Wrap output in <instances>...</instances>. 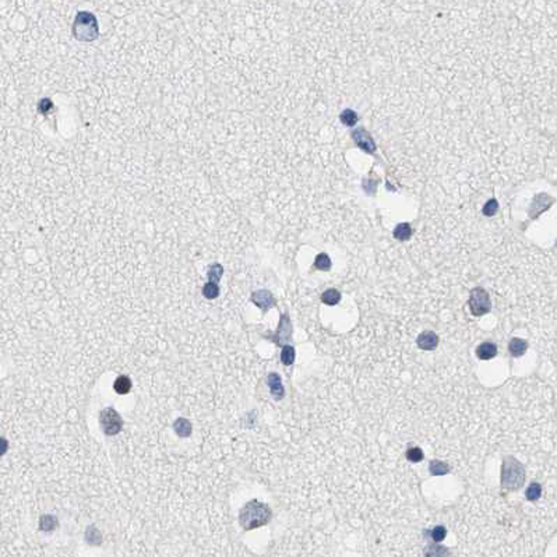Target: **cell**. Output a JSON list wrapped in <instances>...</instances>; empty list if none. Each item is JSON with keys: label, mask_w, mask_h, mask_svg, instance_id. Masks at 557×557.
<instances>
[{"label": "cell", "mask_w": 557, "mask_h": 557, "mask_svg": "<svg viewBox=\"0 0 557 557\" xmlns=\"http://www.w3.org/2000/svg\"><path fill=\"white\" fill-rule=\"evenodd\" d=\"M73 35L80 42H94L99 36L96 17L90 11L77 13L73 22Z\"/></svg>", "instance_id": "cell-2"}, {"label": "cell", "mask_w": 557, "mask_h": 557, "mask_svg": "<svg viewBox=\"0 0 557 557\" xmlns=\"http://www.w3.org/2000/svg\"><path fill=\"white\" fill-rule=\"evenodd\" d=\"M99 425L106 436H116L122 430L123 420L113 408H105L99 413Z\"/></svg>", "instance_id": "cell-4"}, {"label": "cell", "mask_w": 557, "mask_h": 557, "mask_svg": "<svg viewBox=\"0 0 557 557\" xmlns=\"http://www.w3.org/2000/svg\"><path fill=\"white\" fill-rule=\"evenodd\" d=\"M295 348L292 345H283L281 351V362L285 366H290L295 362Z\"/></svg>", "instance_id": "cell-21"}, {"label": "cell", "mask_w": 557, "mask_h": 557, "mask_svg": "<svg viewBox=\"0 0 557 557\" xmlns=\"http://www.w3.org/2000/svg\"><path fill=\"white\" fill-rule=\"evenodd\" d=\"M499 210V204H497V201H496L495 199L489 200L488 203L485 204V207H483V214L486 215V217H492V215H495L496 211Z\"/></svg>", "instance_id": "cell-29"}, {"label": "cell", "mask_w": 557, "mask_h": 557, "mask_svg": "<svg viewBox=\"0 0 557 557\" xmlns=\"http://www.w3.org/2000/svg\"><path fill=\"white\" fill-rule=\"evenodd\" d=\"M497 355V345L493 342H482L476 348V356L482 360H490Z\"/></svg>", "instance_id": "cell-11"}, {"label": "cell", "mask_w": 557, "mask_h": 557, "mask_svg": "<svg viewBox=\"0 0 557 557\" xmlns=\"http://www.w3.org/2000/svg\"><path fill=\"white\" fill-rule=\"evenodd\" d=\"M84 537H85V542L91 545V546H99V545L102 544V535H101V532H99V530L96 528L95 525L87 527Z\"/></svg>", "instance_id": "cell-14"}, {"label": "cell", "mask_w": 557, "mask_h": 557, "mask_svg": "<svg viewBox=\"0 0 557 557\" xmlns=\"http://www.w3.org/2000/svg\"><path fill=\"white\" fill-rule=\"evenodd\" d=\"M222 274H224V267L218 263H215L213 266H210V269H208V281L218 283L221 281Z\"/></svg>", "instance_id": "cell-25"}, {"label": "cell", "mask_w": 557, "mask_h": 557, "mask_svg": "<svg viewBox=\"0 0 557 557\" xmlns=\"http://www.w3.org/2000/svg\"><path fill=\"white\" fill-rule=\"evenodd\" d=\"M429 471H430V474L433 475V476H441V475H447L450 472V467L444 461L432 460L430 464H429Z\"/></svg>", "instance_id": "cell-17"}, {"label": "cell", "mask_w": 557, "mask_h": 557, "mask_svg": "<svg viewBox=\"0 0 557 557\" xmlns=\"http://www.w3.org/2000/svg\"><path fill=\"white\" fill-rule=\"evenodd\" d=\"M492 309V302L489 293L483 288H474L469 295V310L474 316L479 317L489 313Z\"/></svg>", "instance_id": "cell-5"}, {"label": "cell", "mask_w": 557, "mask_h": 557, "mask_svg": "<svg viewBox=\"0 0 557 557\" xmlns=\"http://www.w3.org/2000/svg\"><path fill=\"white\" fill-rule=\"evenodd\" d=\"M446 535H447V530L443 525H437V527H434L433 530L430 531V537L433 539L434 544H440L441 541L446 538Z\"/></svg>", "instance_id": "cell-28"}, {"label": "cell", "mask_w": 557, "mask_h": 557, "mask_svg": "<svg viewBox=\"0 0 557 557\" xmlns=\"http://www.w3.org/2000/svg\"><path fill=\"white\" fill-rule=\"evenodd\" d=\"M52 106H53V103H52V101L49 98H42L39 103H38V110L41 112L42 115H48L49 110L52 109Z\"/></svg>", "instance_id": "cell-30"}, {"label": "cell", "mask_w": 557, "mask_h": 557, "mask_svg": "<svg viewBox=\"0 0 557 557\" xmlns=\"http://www.w3.org/2000/svg\"><path fill=\"white\" fill-rule=\"evenodd\" d=\"M57 518L52 514H45L39 518V530L43 532H52L57 528Z\"/></svg>", "instance_id": "cell-16"}, {"label": "cell", "mask_w": 557, "mask_h": 557, "mask_svg": "<svg viewBox=\"0 0 557 557\" xmlns=\"http://www.w3.org/2000/svg\"><path fill=\"white\" fill-rule=\"evenodd\" d=\"M1 446H3V448H1V454H4V453H6V448H7L6 439H1Z\"/></svg>", "instance_id": "cell-31"}, {"label": "cell", "mask_w": 557, "mask_h": 557, "mask_svg": "<svg viewBox=\"0 0 557 557\" xmlns=\"http://www.w3.org/2000/svg\"><path fill=\"white\" fill-rule=\"evenodd\" d=\"M352 138H353V141L356 143L359 148L367 152V154H374L377 150L374 140L365 129H358V130L352 131Z\"/></svg>", "instance_id": "cell-8"}, {"label": "cell", "mask_w": 557, "mask_h": 557, "mask_svg": "<svg viewBox=\"0 0 557 557\" xmlns=\"http://www.w3.org/2000/svg\"><path fill=\"white\" fill-rule=\"evenodd\" d=\"M173 430H175V433L178 434L179 437L186 439V437H189L192 434V423L186 419V418H178V419L175 420V423H173Z\"/></svg>", "instance_id": "cell-13"}, {"label": "cell", "mask_w": 557, "mask_h": 557, "mask_svg": "<svg viewBox=\"0 0 557 557\" xmlns=\"http://www.w3.org/2000/svg\"><path fill=\"white\" fill-rule=\"evenodd\" d=\"M339 119H341V122H342L345 126L352 127V126H355L356 122H358V113L352 109H345L344 112L339 115Z\"/></svg>", "instance_id": "cell-24"}, {"label": "cell", "mask_w": 557, "mask_h": 557, "mask_svg": "<svg viewBox=\"0 0 557 557\" xmlns=\"http://www.w3.org/2000/svg\"><path fill=\"white\" fill-rule=\"evenodd\" d=\"M290 335H292V323H290L288 313H283L279 317V324H278V328H277L276 332L266 338L271 339L278 346H283L290 339Z\"/></svg>", "instance_id": "cell-6"}, {"label": "cell", "mask_w": 557, "mask_h": 557, "mask_svg": "<svg viewBox=\"0 0 557 557\" xmlns=\"http://www.w3.org/2000/svg\"><path fill=\"white\" fill-rule=\"evenodd\" d=\"M411 235H412V229H411V225L408 224V222H404V224H399V225H397V228L394 229V238L397 239V241H408L409 238H411Z\"/></svg>", "instance_id": "cell-18"}, {"label": "cell", "mask_w": 557, "mask_h": 557, "mask_svg": "<svg viewBox=\"0 0 557 557\" xmlns=\"http://www.w3.org/2000/svg\"><path fill=\"white\" fill-rule=\"evenodd\" d=\"M203 295L206 299H217L220 296V285L218 283H214V282H207L206 285L203 286Z\"/></svg>", "instance_id": "cell-23"}, {"label": "cell", "mask_w": 557, "mask_h": 557, "mask_svg": "<svg viewBox=\"0 0 557 557\" xmlns=\"http://www.w3.org/2000/svg\"><path fill=\"white\" fill-rule=\"evenodd\" d=\"M339 300H341V293H339V290L334 288L327 289L321 295V302L328 304V306H334V304L339 303Z\"/></svg>", "instance_id": "cell-20"}, {"label": "cell", "mask_w": 557, "mask_h": 557, "mask_svg": "<svg viewBox=\"0 0 557 557\" xmlns=\"http://www.w3.org/2000/svg\"><path fill=\"white\" fill-rule=\"evenodd\" d=\"M113 390L120 394V395H126L129 394L131 390V380L129 376H119L113 383Z\"/></svg>", "instance_id": "cell-15"}, {"label": "cell", "mask_w": 557, "mask_h": 557, "mask_svg": "<svg viewBox=\"0 0 557 557\" xmlns=\"http://www.w3.org/2000/svg\"><path fill=\"white\" fill-rule=\"evenodd\" d=\"M405 457L408 461L420 462L423 460V451L419 447H411L406 450Z\"/></svg>", "instance_id": "cell-27"}, {"label": "cell", "mask_w": 557, "mask_h": 557, "mask_svg": "<svg viewBox=\"0 0 557 557\" xmlns=\"http://www.w3.org/2000/svg\"><path fill=\"white\" fill-rule=\"evenodd\" d=\"M250 300H252V303H255L256 306L262 310L263 313H266V311H269L270 309L276 307L277 304V300L276 297H274V295H273L270 290H267V289H259V290H255V292L252 293V296H250Z\"/></svg>", "instance_id": "cell-7"}, {"label": "cell", "mask_w": 557, "mask_h": 557, "mask_svg": "<svg viewBox=\"0 0 557 557\" xmlns=\"http://www.w3.org/2000/svg\"><path fill=\"white\" fill-rule=\"evenodd\" d=\"M525 482V469L523 464L514 460L513 457H507L503 461L502 468V488L509 492H514L521 488Z\"/></svg>", "instance_id": "cell-3"}, {"label": "cell", "mask_w": 557, "mask_h": 557, "mask_svg": "<svg viewBox=\"0 0 557 557\" xmlns=\"http://www.w3.org/2000/svg\"><path fill=\"white\" fill-rule=\"evenodd\" d=\"M541 496H542V486L538 482H532L530 486H528V489H527V492H525L527 500L538 502L541 499Z\"/></svg>", "instance_id": "cell-22"}, {"label": "cell", "mask_w": 557, "mask_h": 557, "mask_svg": "<svg viewBox=\"0 0 557 557\" xmlns=\"http://www.w3.org/2000/svg\"><path fill=\"white\" fill-rule=\"evenodd\" d=\"M271 509L259 500H250L242 507L239 513V524L245 531H252L264 527L271 521Z\"/></svg>", "instance_id": "cell-1"}, {"label": "cell", "mask_w": 557, "mask_h": 557, "mask_svg": "<svg viewBox=\"0 0 557 557\" xmlns=\"http://www.w3.org/2000/svg\"><path fill=\"white\" fill-rule=\"evenodd\" d=\"M528 349V342L525 339L521 338H513L509 342V351L511 353V356L514 358H520L523 356L524 353Z\"/></svg>", "instance_id": "cell-12"}, {"label": "cell", "mask_w": 557, "mask_h": 557, "mask_svg": "<svg viewBox=\"0 0 557 557\" xmlns=\"http://www.w3.org/2000/svg\"><path fill=\"white\" fill-rule=\"evenodd\" d=\"M267 384L270 387V392L276 401H281L285 397V388L282 385L281 377L278 373H270L267 377Z\"/></svg>", "instance_id": "cell-10"}, {"label": "cell", "mask_w": 557, "mask_h": 557, "mask_svg": "<svg viewBox=\"0 0 557 557\" xmlns=\"http://www.w3.org/2000/svg\"><path fill=\"white\" fill-rule=\"evenodd\" d=\"M425 557H450L447 548L437 544H432L425 549Z\"/></svg>", "instance_id": "cell-19"}, {"label": "cell", "mask_w": 557, "mask_h": 557, "mask_svg": "<svg viewBox=\"0 0 557 557\" xmlns=\"http://www.w3.org/2000/svg\"><path fill=\"white\" fill-rule=\"evenodd\" d=\"M314 267L320 271H328L331 269V260L325 253H320L314 260Z\"/></svg>", "instance_id": "cell-26"}, {"label": "cell", "mask_w": 557, "mask_h": 557, "mask_svg": "<svg viewBox=\"0 0 557 557\" xmlns=\"http://www.w3.org/2000/svg\"><path fill=\"white\" fill-rule=\"evenodd\" d=\"M416 345L423 351H433L439 345V337L434 331H423L416 338Z\"/></svg>", "instance_id": "cell-9"}]
</instances>
